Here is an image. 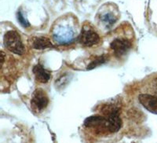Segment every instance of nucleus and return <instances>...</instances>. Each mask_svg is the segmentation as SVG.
<instances>
[{
	"label": "nucleus",
	"mask_w": 157,
	"mask_h": 143,
	"mask_svg": "<svg viewBox=\"0 0 157 143\" xmlns=\"http://www.w3.org/2000/svg\"><path fill=\"white\" fill-rule=\"evenodd\" d=\"M106 120L108 131L115 133L120 131L122 127V120L120 117V110L118 108L113 107L109 109Z\"/></svg>",
	"instance_id": "5"
},
{
	"label": "nucleus",
	"mask_w": 157,
	"mask_h": 143,
	"mask_svg": "<svg viewBox=\"0 0 157 143\" xmlns=\"http://www.w3.org/2000/svg\"><path fill=\"white\" fill-rule=\"evenodd\" d=\"M78 41L85 47H90L100 43V37L94 30L85 25L78 36Z\"/></svg>",
	"instance_id": "4"
},
{
	"label": "nucleus",
	"mask_w": 157,
	"mask_h": 143,
	"mask_svg": "<svg viewBox=\"0 0 157 143\" xmlns=\"http://www.w3.org/2000/svg\"><path fill=\"white\" fill-rule=\"evenodd\" d=\"M110 47L113 50L116 56L120 57L127 54V52L130 50L131 43L127 39L118 38L111 43Z\"/></svg>",
	"instance_id": "7"
},
{
	"label": "nucleus",
	"mask_w": 157,
	"mask_h": 143,
	"mask_svg": "<svg viewBox=\"0 0 157 143\" xmlns=\"http://www.w3.org/2000/svg\"><path fill=\"white\" fill-rule=\"evenodd\" d=\"M120 18V12L114 3H105L99 9L96 15L98 25L104 30H109Z\"/></svg>",
	"instance_id": "2"
},
{
	"label": "nucleus",
	"mask_w": 157,
	"mask_h": 143,
	"mask_svg": "<svg viewBox=\"0 0 157 143\" xmlns=\"http://www.w3.org/2000/svg\"><path fill=\"white\" fill-rule=\"evenodd\" d=\"M33 47L37 50H43V49L50 48L54 47L53 44L51 43L50 40L48 38L46 37H39L37 38L33 43Z\"/></svg>",
	"instance_id": "11"
},
{
	"label": "nucleus",
	"mask_w": 157,
	"mask_h": 143,
	"mask_svg": "<svg viewBox=\"0 0 157 143\" xmlns=\"http://www.w3.org/2000/svg\"><path fill=\"white\" fill-rule=\"evenodd\" d=\"M49 104V99L47 94L42 89H36L32 95L31 105L32 109L36 112H42L47 108Z\"/></svg>",
	"instance_id": "6"
},
{
	"label": "nucleus",
	"mask_w": 157,
	"mask_h": 143,
	"mask_svg": "<svg viewBox=\"0 0 157 143\" xmlns=\"http://www.w3.org/2000/svg\"><path fill=\"white\" fill-rule=\"evenodd\" d=\"M138 100L148 112L157 114V97L148 94H141L138 97Z\"/></svg>",
	"instance_id": "8"
},
{
	"label": "nucleus",
	"mask_w": 157,
	"mask_h": 143,
	"mask_svg": "<svg viewBox=\"0 0 157 143\" xmlns=\"http://www.w3.org/2000/svg\"><path fill=\"white\" fill-rule=\"evenodd\" d=\"M17 20H18V21L20 22V24H21V25L23 27L27 28V27H29V25H29V21H28L25 18V17L23 16V14L21 13V11H19V12H18Z\"/></svg>",
	"instance_id": "13"
},
{
	"label": "nucleus",
	"mask_w": 157,
	"mask_h": 143,
	"mask_svg": "<svg viewBox=\"0 0 157 143\" xmlns=\"http://www.w3.org/2000/svg\"><path fill=\"white\" fill-rule=\"evenodd\" d=\"M51 35L56 44L60 46L71 44L78 36V24L76 17L71 14L59 17L52 27Z\"/></svg>",
	"instance_id": "1"
},
{
	"label": "nucleus",
	"mask_w": 157,
	"mask_h": 143,
	"mask_svg": "<svg viewBox=\"0 0 157 143\" xmlns=\"http://www.w3.org/2000/svg\"><path fill=\"white\" fill-rule=\"evenodd\" d=\"M105 61H106V59H105V56H101V57H98V58L94 60V61H92V62L89 64L87 69H92V68H96L98 65H100V64H103V63H105Z\"/></svg>",
	"instance_id": "12"
},
{
	"label": "nucleus",
	"mask_w": 157,
	"mask_h": 143,
	"mask_svg": "<svg viewBox=\"0 0 157 143\" xmlns=\"http://www.w3.org/2000/svg\"><path fill=\"white\" fill-rule=\"evenodd\" d=\"M107 120L101 116H91L85 120L84 126L87 128H96L97 130H107Z\"/></svg>",
	"instance_id": "9"
},
{
	"label": "nucleus",
	"mask_w": 157,
	"mask_h": 143,
	"mask_svg": "<svg viewBox=\"0 0 157 143\" xmlns=\"http://www.w3.org/2000/svg\"><path fill=\"white\" fill-rule=\"evenodd\" d=\"M153 87H154V91H155V93L157 94V79H155V81H154Z\"/></svg>",
	"instance_id": "14"
},
{
	"label": "nucleus",
	"mask_w": 157,
	"mask_h": 143,
	"mask_svg": "<svg viewBox=\"0 0 157 143\" xmlns=\"http://www.w3.org/2000/svg\"><path fill=\"white\" fill-rule=\"evenodd\" d=\"M33 73L36 75V78L39 82L45 83L48 82L49 79H50V72L45 69L43 65L41 64H36V66L33 68Z\"/></svg>",
	"instance_id": "10"
},
{
	"label": "nucleus",
	"mask_w": 157,
	"mask_h": 143,
	"mask_svg": "<svg viewBox=\"0 0 157 143\" xmlns=\"http://www.w3.org/2000/svg\"><path fill=\"white\" fill-rule=\"evenodd\" d=\"M5 47L13 54L21 55L25 52V47L22 43L20 35L15 31H9L4 36Z\"/></svg>",
	"instance_id": "3"
}]
</instances>
